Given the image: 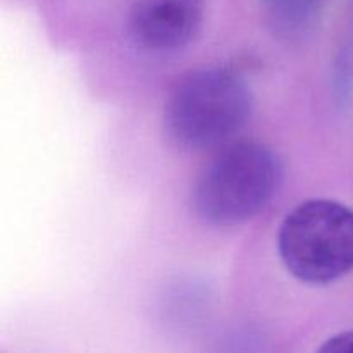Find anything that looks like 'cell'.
<instances>
[{"label": "cell", "instance_id": "6da1fadb", "mask_svg": "<svg viewBox=\"0 0 353 353\" xmlns=\"http://www.w3.org/2000/svg\"><path fill=\"white\" fill-rule=\"evenodd\" d=\"M250 86L228 68H203L176 83L165 103L169 138L188 150L217 147L238 133L252 116Z\"/></svg>", "mask_w": 353, "mask_h": 353}, {"label": "cell", "instance_id": "52a82bcc", "mask_svg": "<svg viewBox=\"0 0 353 353\" xmlns=\"http://www.w3.org/2000/svg\"><path fill=\"white\" fill-rule=\"evenodd\" d=\"M326 2V0H305V3H307V7H309V10L310 12H316L317 9H319L321 6H323V3Z\"/></svg>", "mask_w": 353, "mask_h": 353}, {"label": "cell", "instance_id": "5b68a950", "mask_svg": "<svg viewBox=\"0 0 353 353\" xmlns=\"http://www.w3.org/2000/svg\"><path fill=\"white\" fill-rule=\"evenodd\" d=\"M264 3L272 17L285 26H302L312 17L305 0H264Z\"/></svg>", "mask_w": 353, "mask_h": 353}, {"label": "cell", "instance_id": "3957f363", "mask_svg": "<svg viewBox=\"0 0 353 353\" xmlns=\"http://www.w3.org/2000/svg\"><path fill=\"white\" fill-rule=\"evenodd\" d=\"M286 271L307 285H327L353 269V210L336 200L314 199L286 214L278 231Z\"/></svg>", "mask_w": 353, "mask_h": 353}, {"label": "cell", "instance_id": "8992f818", "mask_svg": "<svg viewBox=\"0 0 353 353\" xmlns=\"http://www.w3.org/2000/svg\"><path fill=\"white\" fill-rule=\"evenodd\" d=\"M316 353H353V330L334 334Z\"/></svg>", "mask_w": 353, "mask_h": 353}, {"label": "cell", "instance_id": "7a4b0ae2", "mask_svg": "<svg viewBox=\"0 0 353 353\" xmlns=\"http://www.w3.org/2000/svg\"><path fill=\"white\" fill-rule=\"evenodd\" d=\"M279 183L278 155L261 141L241 140L228 145L200 172L193 207L205 223L236 226L269 205Z\"/></svg>", "mask_w": 353, "mask_h": 353}, {"label": "cell", "instance_id": "277c9868", "mask_svg": "<svg viewBox=\"0 0 353 353\" xmlns=\"http://www.w3.org/2000/svg\"><path fill=\"white\" fill-rule=\"evenodd\" d=\"M205 0H138L130 16L133 40L147 50L185 47L199 33Z\"/></svg>", "mask_w": 353, "mask_h": 353}]
</instances>
